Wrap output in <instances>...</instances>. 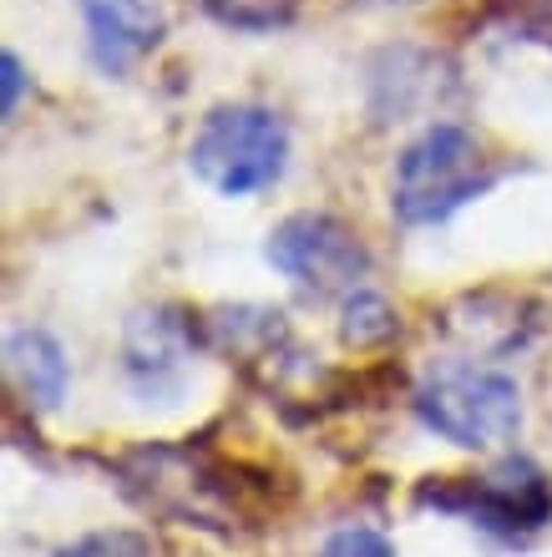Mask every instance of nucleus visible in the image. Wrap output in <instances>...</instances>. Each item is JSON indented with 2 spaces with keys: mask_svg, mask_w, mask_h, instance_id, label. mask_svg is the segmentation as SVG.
I'll list each match as a JSON object with an SVG mask.
<instances>
[{
  "mask_svg": "<svg viewBox=\"0 0 552 557\" xmlns=\"http://www.w3.org/2000/svg\"><path fill=\"white\" fill-rule=\"evenodd\" d=\"M263 259L284 278L305 284L315 294H340L360 289V278L370 274V253L340 219L330 213H294L269 234Z\"/></svg>",
  "mask_w": 552,
  "mask_h": 557,
  "instance_id": "nucleus-4",
  "label": "nucleus"
},
{
  "mask_svg": "<svg viewBox=\"0 0 552 557\" xmlns=\"http://www.w3.org/2000/svg\"><path fill=\"white\" fill-rule=\"evenodd\" d=\"M177 360H183V324L173 320V314H137L127 330V366L132 375H143V370H152V375H162V370H173Z\"/></svg>",
  "mask_w": 552,
  "mask_h": 557,
  "instance_id": "nucleus-8",
  "label": "nucleus"
},
{
  "mask_svg": "<svg viewBox=\"0 0 552 557\" xmlns=\"http://www.w3.org/2000/svg\"><path fill=\"white\" fill-rule=\"evenodd\" d=\"M320 557H395L391 537L376 528H345L320 547Z\"/></svg>",
  "mask_w": 552,
  "mask_h": 557,
  "instance_id": "nucleus-12",
  "label": "nucleus"
},
{
  "mask_svg": "<svg viewBox=\"0 0 552 557\" xmlns=\"http://www.w3.org/2000/svg\"><path fill=\"white\" fill-rule=\"evenodd\" d=\"M395 330H401V320H395V309L385 305L380 294L355 289L345 299V324H340L345 345H355V350H370V345H385Z\"/></svg>",
  "mask_w": 552,
  "mask_h": 557,
  "instance_id": "nucleus-9",
  "label": "nucleus"
},
{
  "mask_svg": "<svg viewBox=\"0 0 552 557\" xmlns=\"http://www.w3.org/2000/svg\"><path fill=\"white\" fill-rule=\"evenodd\" d=\"M5 370H11L15 391L30 400V406H61L66 400V381H72V366H66V350L46 330H15L5 339Z\"/></svg>",
  "mask_w": 552,
  "mask_h": 557,
  "instance_id": "nucleus-7",
  "label": "nucleus"
},
{
  "mask_svg": "<svg viewBox=\"0 0 552 557\" xmlns=\"http://www.w3.org/2000/svg\"><path fill=\"white\" fill-rule=\"evenodd\" d=\"M421 502H437L446 512H466L477 528L502 532V537H527L552 517V486L532 461H502L487 476L421 492Z\"/></svg>",
  "mask_w": 552,
  "mask_h": 557,
  "instance_id": "nucleus-5",
  "label": "nucleus"
},
{
  "mask_svg": "<svg viewBox=\"0 0 552 557\" xmlns=\"http://www.w3.org/2000/svg\"><path fill=\"white\" fill-rule=\"evenodd\" d=\"M0 76H5V82H0V87H5V97H0V112L11 117L15 102H21V87H26V72H21V57H15V51H5V57H0Z\"/></svg>",
  "mask_w": 552,
  "mask_h": 557,
  "instance_id": "nucleus-13",
  "label": "nucleus"
},
{
  "mask_svg": "<svg viewBox=\"0 0 552 557\" xmlns=\"http://www.w3.org/2000/svg\"><path fill=\"white\" fill-rule=\"evenodd\" d=\"M416 416L451 446L487 451L523 431V391L487 366H446L416 391Z\"/></svg>",
  "mask_w": 552,
  "mask_h": 557,
  "instance_id": "nucleus-3",
  "label": "nucleus"
},
{
  "mask_svg": "<svg viewBox=\"0 0 552 557\" xmlns=\"http://www.w3.org/2000/svg\"><path fill=\"white\" fill-rule=\"evenodd\" d=\"M193 173L204 177L223 198H248V193L274 188L290 168V127L279 112L254 102L213 107L193 137Z\"/></svg>",
  "mask_w": 552,
  "mask_h": 557,
  "instance_id": "nucleus-1",
  "label": "nucleus"
},
{
  "mask_svg": "<svg viewBox=\"0 0 552 557\" xmlns=\"http://www.w3.org/2000/svg\"><path fill=\"white\" fill-rule=\"evenodd\" d=\"M57 557H152V543H147L143 532H91L82 543L61 547Z\"/></svg>",
  "mask_w": 552,
  "mask_h": 557,
  "instance_id": "nucleus-11",
  "label": "nucleus"
},
{
  "mask_svg": "<svg viewBox=\"0 0 552 557\" xmlns=\"http://www.w3.org/2000/svg\"><path fill=\"white\" fill-rule=\"evenodd\" d=\"M219 26H233V30H279L290 26L299 0H198Z\"/></svg>",
  "mask_w": 552,
  "mask_h": 557,
  "instance_id": "nucleus-10",
  "label": "nucleus"
},
{
  "mask_svg": "<svg viewBox=\"0 0 552 557\" xmlns=\"http://www.w3.org/2000/svg\"><path fill=\"white\" fill-rule=\"evenodd\" d=\"M487 188H492V173H487L477 137L456 122H437L401 152L391 203L406 223L426 228V223H446L456 208H466Z\"/></svg>",
  "mask_w": 552,
  "mask_h": 557,
  "instance_id": "nucleus-2",
  "label": "nucleus"
},
{
  "mask_svg": "<svg viewBox=\"0 0 552 557\" xmlns=\"http://www.w3.org/2000/svg\"><path fill=\"white\" fill-rule=\"evenodd\" d=\"M76 5L87 26V51L107 76H122L162 41L158 0H76Z\"/></svg>",
  "mask_w": 552,
  "mask_h": 557,
  "instance_id": "nucleus-6",
  "label": "nucleus"
},
{
  "mask_svg": "<svg viewBox=\"0 0 552 557\" xmlns=\"http://www.w3.org/2000/svg\"><path fill=\"white\" fill-rule=\"evenodd\" d=\"M370 5H416V0H370Z\"/></svg>",
  "mask_w": 552,
  "mask_h": 557,
  "instance_id": "nucleus-14",
  "label": "nucleus"
}]
</instances>
